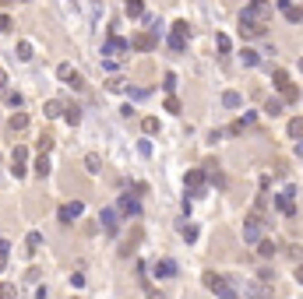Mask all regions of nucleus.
Returning a JSON list of instances; mask_svg holds the SVG:
<instances>
[{
  "mask_svg": "<svg viewBox=\"0 0 303 299\" xmlns=\"http://www.w3.org/2000/svg\"><path fill=\"white\" fill-rule=\"evenodd\" d=\"M46 173H50V155L35 159V176H46Z\"/></svg>",
  "mask_w": 303,
  "mask_h": 299,
  "instance_id": "obj_32",
  "label": "nucleus"
},
{
  "mask_svg": "<svg viewBox=\"0 0 303 299\" xmlns=\"http://www.w3.org/2000/svg\"><path fill=\"white\" fill-rule=\"evenodd\" d=\"M141 130H145V134H155V130H159V120H155V117H145V120H141Z\"/></svg>",
  "mask_w": 303,
  "mask_h": 299,
  "instance_id": "obj_31",
  "label": "nucleus"
},
{
  "mask_svg": "<svg viewBox=\"0 0 303 299\" xmlns=\"http://www.w3.org/2000/svg\"><path fill=\"white\" fill-rule=\"evenodd\" d=\"M14 53H18V60H32V43H28V39H21Z\"/></svg>",
  "mask_w": 303,
  "mask_h": 299,
  "instance_id": "obj_27",
  "label": "nucleus"
},
{
  "mask_svg": "<svg viewBox=\"0 0 303 299\" xmlns=\"http://www.w3.org/2000/svg\"><path fill=\"white\" fill-rule=\"evenodd\" d=\"M254 120H257V113H243L240 120H233V127H229V134H243L247 127H254Z\"/></svg>",
  "mask_w": 303,
  "mask_h": 299,
  "instance_id": "obj_14",
  "label": "nucleus"
},
{
  "mask_svg": "<svg viewBox=\"0 0 303 299\" xmlns=\"http://www.w3.org/2000/svg\"><path fill=\"white\" fill-rule=\"evenodd\" d=\"M71 285H74V289H81V285H85V275H81V271H74V275H71Z\"/></svg>",
  "mask_w": 303,
  "mask_h": 299,
  "instance_id": "obj_40",
  "label": "nucleus"
},
{
  "mask_svg": "<svg viewBox=\"0 0 303 299\" xmlns=\"http://www.w3.org/2000/svg\"><path fill=\"white\" fill-rule=\"evenodd\" d=\"M57 78H60V81H71V78H74V67H71V63H60V67H57Z\"/></svg>",
  "mask_w": 303,
  "mask_h": 299,
  "instance_id": "obj_30",
  "label": "nucleus"
},
{
  "mask_svg": "<svg viewBox=\"0 0 303 299\" xmlns=\"http://www.w3.org/2000/svg\"><path fill=\"white\" fill-rule=\"evenodd\" d=\"M7 106H11V109H21V106H25L21 92H7Z\"/></svg>",
  "mask_w": 303,
  "mask_h": 299,
  "instance_id": "obj_34",
  "label": "nucleus"
},
{
  "mask_svg": "<svg viewBox=\"0 0 303 299\" xmlns=\"http://www.w3.org/2000/svg\"><path fill=\"white\" fill-rule=\"evenodd\" d=\"M39 148H43V152H50V148H53V137H50V134H43V137H39Z\"/></svg>",
  "mask_w": 303,
  "mask_h": 299,
  "instance_id": "obj_45",
  "label": "nucleus"
},
{
  "mask_svg": "<svg viewBox=\"0 0 303 299\" xmlns=\"http://www.w3.org/2000/svg\"><path fill=\"white\" fill-rule=\"evenodd\" d=\"M205 183H208V173L205 169H191V173H187V197H201Z\"/></svg>",
  "mask_w": 303,
  "mask_h": 299,
  "instance_id": "obj_5",
  "label": "nucleus"
},
{
  "mask_svg": "<svg viewBox=\"0 0 303 299\" xmlns=\"http://www.w3.org/2000/svg\"><path fill=\"white\" fill-rule=\"evenodd\" d=\"M300 70H303V60H300Z\"/></svg>",
  "mask_w": 303,
  "mask_h": 299,
  "instance_id": "obj_50",
  "label": "nucleus"
},
{
  "mask_svg": "<svg viewBox=\"0 0 303 299\" xmlns=\"http://www.w3.org/2000/svg\"><path fill=\"white\" fill-rule=\"evenodd\" d=\"M131 50H141V53H152V50H155V32H141V35H134V43H131Z\"/></svg>",
  "mask_w": 303,
  "mask_h": 299,
  "instance_id": "obj_12",
  "label": "nucleus"
},
{
  "mask_svg": "<svg viewBox=\"0 0 303 299\" xmlns=\"http://www.w3.org/2000/svg\"><path fill=\"white\" fill-rule=\"evenodd\" d=\"M180 236H183L187 243H194V239H198V226H191V222H183V226H180Z\"/></svg>",
  "mask_w": 303,
  "mask_h": 299,
  "instance_id": "obj_23",
  "label": "nucleus"
},
{
  "mask_svg": "<svg viewBox=\"0 0 303 299\" xmlns=\"http://www.w3.org/2000/svg\"><path fill=\"white\" fill-rule=\"evenodd\" d=\"M275 208H279L286 218H293V215H296V190H293V186H289V190H282V194L275 197Z\"/></svg>",
  "mask_w": 303,
  "mask_h": 299,
  "instance_id": "obj_8",
  "label": "nucleus"
},
{
  "mask_svg": "<svg viewBox=\"0 0 303 299\" xmlns=\"http://www.w3.org/2000/svg\"><path fill=\"white\" fill-rule=\"evenodd\" d=\"M117 215H120L117 208H106V211L99 215V226L106 229V236H117V233H120V226H117Z\"/></svg>",
  "mask_w": 303,
  "mask_h": 299,
  "instance_id": "obj_10",
  "label": "nucleus"
},
{
  "mask_svg": "<svg viewBox=\"0 0 303 299\" xmlns=\"http://www.w3.org/2000/svg\"><path fill=\"white\" fill-rule=\"evenodd\" d=\"M296 282H303V260L296 264Z\"/></svg>",
  "mask_w": 303,
  "mask_h": 299,
  "instance_id": "obj_47",
  "label": "nucleus"
},
{
  "mask_svg": "<svg viewBox=\"0 0 303 299\" xmlns=\"http://www.w3.org/2000/svg\"><path fill=\"white\" fill-rule=\"evenodd\" d=\"M187 35H191L187 21H176L173 32H169V50H173V53H183V50H187Z\"/></svg>",
  "mask_w": 303,
  "mask_h": 299,
  "instance_id": "obj_6",
  "label": "nucleus"
},
{
  "mask_svg": "<svg viewBox=\"0 0 303 299\" xmlns=\"http://www.w3.org/2000/svg\"><path fill=\"white\" fill-rule=\"evenodd\" d=\"M162 88L173 95V88H176V74H166V78H162Z\"/></svg>",
  "mask_w": 303,
  "mask_h": 299,
  "instance_id": "obj_38",
  "label": "nucleus"
},
{
  "mask_svg": "<svg viewBox=\"0 0 303 299\" xmlns=\"http://www.w3.org/2000/svg\"><path fill=\"white\" fill-rule=\"evenodd\" d=\"M289 137H303V117H293L289 120Z\"/></svg>",
  "mask_w": 303,
  "mask_h": 299,
  "instance_id": "obj_28",
  "label": "nucleus"
},
{
  "mask_svg": "<svg viewBox=\"0 0 303 299\" xmlns=\"http://www.w3.org/2000/svg\"><path fill=\"white\" fill-rule=\"evenodd\" d=\"M296 155H303V137H296Z\"/></svg>",
  "mask_w": 303,
  "mask_h": 299,
  "instance_id": "obj_48",
  "label": "nucleus"
},
{
  "mask_svg": "<svg viewBox=\"0 0 303 299\" xmlns=\"http://www.w3.org/2000/svg\"><path fill=\"white\" fill-rule=\"evenodd\" d=\"M11 173H14V176H25V173H28V162H25V159H11Z\"/></svg>",
  "mask_w": 303,
  "mask_h": 299,
  "instance_id": "obj_29",
  "label": "nucleus"
},
{
  "mask_svg": "<svg viewBox=\"0 0 303 299\" xmlns=\"http://www.w3.org/2000/svg\"><path fill=\"white\" fill-rule=\"evenodd\" d=\"M85 169H88L92 176H95V173H102V162H99V155H95V152H92V155H85Z\"/></svg>",
  "mask_w": 303,
  "mask_h": 299,
  "instance_id": "obj_26",
  "label": "nucleus"
},
{
  "mask_svg": "<svg viewBox=\"0 0 303 299\" xmlns=\"http://www.w3.org/2000/svg\"><path fill=\"white\" fill-rule=\"evenodd\" d=\"M81 211H85L81 201H67V204H60L57 218H60V226H71V222H78V218H81Z\"/></svg>",
  "mask_w": 303,
  "mask_h": 299,
  "instance_id": "obj_7",
  "label": "nucleus"
},
{
  "mask_svg": "<svg viewBox=\"0 0 303 299\" xmlns=\"http://www.w3.org/2000/svg\"><path fill=\"white\" fill-rule=\"evenodd\" d=\"M145 292H148V299H166V296H162V292H159V289H152V285H148V282H145Z\"/></svg>",
  "mask_w": 303,
  "mask_h": 299,
  "instance_id": "obj_44",
  "label": "nucleus"
},
{
  "mask_svg": "<svg viewBox=\"0 0 303 299\" xmlns=\"http://www.w3.org/2000/svg\"><path fill=\"white\" fill-rule=\"evenodd\" d=\"M261 233H264V218H261V211H250L247 218H243V243H261Z\"/></svg>",
  "mask_w": 303,
  "mask_h": 299,
  "instance_id": "obj_3",
  "label": "nucleus"
},
{
  "mask_svg": "<svg viewBox=\"0 0 303 299\" xmlns=\"http://www.w3.org/2000/svg\"><path fill=\"white\" fill-rule=\"evenodd\" d=\"M124 11H127L131 18H141V14H145V4H141V0H124Z\"/></svg>",
  "mask_w": 303,
  "mask_h": 299,
  "instance_id": "obj_19",
  "label": "nucleus"
},
{
  "mask_svg": "<svg viewBox=\"0 0 303 299\" xmlns=\"http://www.w3.org/2000/svg\"><path fill=\"white\" fill-rule=\"evenodd\" d=\"M64 120H67L71 127H78V123H81V109H78V106H67V109H64Z\"/></svg>",
  "mask_w": 303,
  "mask_h": 299,
  "instance_id": "obj_20",
  "label": "nucleus"
},
{
  "mask_svg": "<svg viewBox=\"0 0 303 299\" xmlns=\"http://www.w3.org/2000/svg\"><path fill=\"white\" fill-rule=\"evenodd\" d=\"M166 113H180V99H173V95L166 99Z\"/></svg>",
  "mask_w": 303,
  "mask_h": 299,
  "instance_id": "obj_39",
  "label": "nucleus"
},
{
  "mask_svg": "<svg viewBox=\"0 0 303 299\" xmlns=\"http://www.w3.org/2000/svg\"><path fill=\"white\" fill-rule=\"evenodd\" d=\"M272 81H275V88H282V85H289V74H286V70H275Z\"/></svg>",
  "mask_w": 303,
  "mask_h": 299,
  "instance_id": "obj_36",
  "label": "nucleus"
},
{
  "mask_svg": "<svg viewBox=\"0 0 303 299\" xmlns=\"http://www.w3.org/2000/svg\"><path fill=\"white\" fill-rule=\"evenodd\" d=\"M11 28H14V21L7 14H0V32H11Z\"/></svg>",
  "mask_w": 303,
  "mask_h": 299,
  "instance_id": "obj_41",
  "label": "nucleus"
},
{
  "mask_svg": "<svg viewBox=\"0 0 303 299\" xmlns=\"http://www.w3.org/2000/svg\"><path fill=\"white\" fill-rule=\"evenodd\" d=\"M152 275H155V278H173L176 264H173V260H155V264H152Z\"/></svg>",
  "mask_w": 303,
  "mask_h": 299,
  "instance_id": "obj_13",
  "label": "nucleus"
},
{
  "mask_svg": "<svg viewBox=\"0 0 303 299\" xmlns=\"http://www.w3.org/2000/svg\"><path fill=\"white\" fill-rule=\"evenodd\" d=\"M7 127H11V134H18V130H25V127H28V117H25V113H14Z\"/></svg>",
  "mask_w": 303,
  "mask_h": 299,
  "instance_id": "obj_21",
  "label": "nucleus"
},
{
  "mask_svg": "<svg viewBox=\"0 0 303 299\" xmlns=\"http://www.w3.org/2000/svg\"><path fill=\"white\" fill-rule=\"evenodd\" d=\"M7 268V253H0V271H4Z\"/></svg>",
  "mask_w": 303,
  "mask_h": 299,
  "instance_id": "obj_49",
  "label": "nucleus"
},
{
  "mask_svg": "<svg viewBox=\"0 0 303 299\" xmlns=\"http://www.w3.org/2000/svg\"><path fill=\"white\" fill-rule=\"evenodd\" d=\"M247 296L250 299H272V282H264V278L247 282Z\"/></svg>",
  "mask_w": 303,
  "mask_h": 299,
  "instance_id": "obj_9",
  "label": "nucleus"
},
{
  "mask_svg": "<svg viewBox=\"0 0 303 299\" xmlns=\"http://www.w3.org/2000/svg\"><path fill=\"white\" fill-rule=\"evenodd\" d=\"M25 243H28V250H39V246H43V236H39V233H28Z\"/></svg>",
  "mask_w": 303,
  "mask_h": 299,
  "instance_id": "obj_37",
  "label": "nucleus"
},
{
  "mask_svg": "<svg viewBox=\"0 0 303 299\" xmlns=\"http://www.w3.org/2000/svg\"><path fill=\"white\" fill-rule=\"evenodd\" d=\"M215 46H219V53H229V50H233V43H229V35H219V39H215Z\"/></svg>",
  "mask_w": 303,
  "mask_h": 299,
  "instance_id": "obj_35",
  "label": "nucleus"
},
{
  "mask_svg": "<svg viewBox=\"0 0 303 299\" xmlns=\"http://www.w3.org/2000/svg\"><path fill=\"white\" fill-rule=\"evenodd\" d=\"M222 106H226V109H240V106H243V95H240V92H226V95H222Z\"/></svg>",
  "mask_w": 303,
  "mask_h": 299,
  "instance_id": "obj_17",
  "label": "nucleus"
},
{
  "mask_svg": "<svg viewBox=\"0 0 303 299\" xmlns=\"http://www.w3.org/2000/svg\"><path fill=\"white\" fill-rule=\"evenodd\" d=\"M279 92H282V102H296V99H300V88H296V85H282Z\"/></svg>",
  "mask_w": 303,
  "mask_h": 299,
  "instance_id": "obj_25",
  "label": "nucleus"
},
{
  "mask_svg": "<svg viewBox=\"0 0 303 299\" xmlns=\"http://www.w3.org/2000/svg\"><path fill=\"white\" fill-rule=\"evenodd\" d=\"M0 299H18V289L11 282H4V285H0Z\"/></svg>",
  "mask_w": 303,
  "mask_h": 299,
  "instance_id": "obj_33",
  "label": "nucleus"
},
{
  "mask_svg": "<svg viewBox=\"0 0 303 299\" xmlns=\"http://www.w3.org/2000/svg\"><path fill=\"white\" fill-rule=\"evenodd\" d=\"M257 257L272 260V257H275V243H272V239H261V243H257Z\"/></svg>",
  "mask_w": 303,
  "mask_h": 299,
  "instance_id": "obj_18",
  "label": "nucleus"
},
{
  "mask_svg": "<svg viewBox=\"0 0 303 299\" xmlns=\"http://www.w3.org/2000/svg\"><path fill=\"white\" fill-rule=\"evenodd\" d=\"M124 88H127V81H120V78H113V81H109V92H124Z\"/></svg>",
  "mask_w": 303,
  "mask_h": 299,
  "instance_id": "obj_42",
  "label": "nucleus"
},
{
  "mask_svg": "<svg viewBox=\"0 0 303 299\" xmlns=\"http://www.w3.org/2000/svg\"><path fill=\"white\" fill-rule=\"evenodd\" d=\"M127 53H131V43L120 39V35H109V39L102 43V57H109V60H120V57H127Z\"/></svg>",
  "mask_w": 303,
  "mask_h": 299,
  "instance_id": "obj_4",
  "label": "nucleus"
},
{
  "mask_svg": "<svg viewBox=\"0 0 303 299\" xmlns=\"http://www.w3.org/2000/svg\"><path fill=\"white\" fill-rule=\"evenodd\" d=\"M117 211H120V215H127V218H134V215H141V204H138V197L124 194V197L117 201Z\"/></svg>",
  "mask_w": 303,
  "mask_h": 299,
  "instance_id": "obj_11",
  "label": "nucleus"
},
{
  "mask_svg": "<svg viewBox=\"0 0 303 299\" xmlns=\"http://www.w3.org/2000/svg\"><path fill=\"white\" fill-rule=\"evenodd\" d=\"M64 109H67V106H64L60 99H50V102L43 106V113H46V120H57V117H64Z\"/></svg>",
  "mask_w": 303,
  "mask_h": 299,
  "instance_id": "obj_15",
  "label": "nucleus"
},
{
  "mask_svg": "<svg viewBox=\"0 0 303 299\" xmlns=\"http://www.w3.org/2000/svg\"><path fill=\"white\" fill-rule=\"evenodd\" d=\"M11 159H25V162H28V148H25V144H18V148H14V155H11Z\"/></svg>",
  "mask_w": 303,
  "mask_h": 299,
  "instance_id": "obj_43",
  "label": "nucleus"
},
{
  "mask_svg": "<svg viewBox=\"0 0 303 299\" xmlns=\"http://www.w3.org/2000/svg\"><path fill=\"white\" fill-rule=\"evenodd\" d=\"M205 289H208V292H215L219 299H236V289L226 282L222 275H215V271H205Z\"/></svg>",
  "mask_w": 303,
  "mask_h": 299,
  "instance_id": "obj_2",
  "label": "nucleus"
},
{
  "mask_svg": "<svg viewBox=\"0 0 303 299\" xmlns=\"http://www.w3.org/2000/svg\"><path fill=\"white\" fill-rule=\"evenodd\" d=\"M240 60H243V67H257V63H261V53H254V50H243V53H240Z\"/></svg>",
  "mask_w": 303,
  "mask_h": 299,
  "instance_id": "obj_24",
  "label": "nucleus"
},
{
  "mask_svg": "<svg viewBox=\"0 0 303 299\" xmlns=\"http://www.w3.org/2000/svg\"><path fill=\"white\" fill-rule=\"evenodd\" d=\"M279 7H282V14H286L293 25H296V21H303V11H300L296 4H289V0H279Z\"/></svg>",
  "mask_w": 303,
  "mask_h": 299,
  "instance_id": "obj_16",
  "label": "nucleus"
},
{
  "mask_svg": "<svg viewBox=\"0 0 303 299\" xmlns=\"http://www.w3.org/2000/svg\"><path fill=\"white\" fill-rule=\"evenodd\" d=\"M268 21H272V4H268V0H250V4L240 11V32L250 35V39L264 35Z\"/></svg>",
  "mask_w": 303,
  "mask_h": 299,
  "instance_id": "obj_1",
  "label": "nucleus"
},
{
  "mask_svg": "<svg viewBox=\"0 0 303 299\" xmlns=\"http://www.w3.org/2000/svg\"><path fill=\"white\" fill-rule=\"evenodd\" d=\"M264 113H268V117H282V99H268V102H264Z\"/></svg>",
  "mask_w": 303,
  "mask_h": 299,
  "instance_id": "obj_22",
  "label": "nucleus"
},
{
  "mask_svg": "<svg viewBox=\"0 0 303 299\" xmlns=\"http://www.w3.org/2000/svg\"><path fill=\"white\" fill-rule=\"evenodd\" d=\"M0 92H7V70L0 67Z\"/></svg>",
  "mask_w": 303,
  "mask_h": 299,
  "instance_id": "obj_46",
  "label": "nucleus"
}]
</instances>
